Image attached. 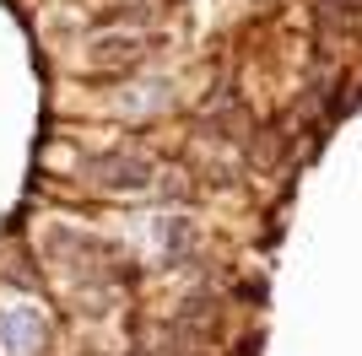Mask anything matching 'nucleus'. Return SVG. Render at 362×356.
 <instances>
[{
    "label": "nucleus",
    "instance_id": "obj_4",
    "mask_svg": "<svg viewBox=\"0 0 362 356\" xmlns=\"http://www.w3.org/2000/svg\"><path fill=\"white\" fill-rule=\"evenodd\" d=\"M168 103H173V81H168V76L136 81V87H124L119 97H114V108L130 114V119H146V114H157V108H168Z\"/></svg>",
    "mask_w": 362,
    "mask_h": 356
},
{
    "label": "nucleus",
    "instance_id": "obj_2",
    "mask_svg": "<svg viewBox=\"0 0 362 356\" xmlns=\"http://www.w3.org/2000/svg\"><path fill=\"white\" fill-rule=\"evenodd\" d=\"M81 184H92V189L103 194H146L151 184H157V162H151L146 151H98V157H87L81 162Z\"/></svg>",
    "mask_w": 362,
    "mask_h": 356
},
{
    "label": "nucleus",
    "instance_id": "obj_1",
    "mask_svg": "<svg viewBox=\"0 0 362 356\" xmlns=\"http://www.w3.org/2000/svg\"><path fill=\"white\" fill-rule=\"evenodd\" d=\"M168 38L151 28H103L92 32L87 44H81V65L98 76H114V71H136L141 59H151L157 49H163Z\"/></svg>",
    "mask_w": 362,
    "mask_h": 356
},
{
    "label": "nucleus",
    "instance_id": "obj_3",
    "mask_svg": "<svg viewBox=\"0 0 362 356\" xmlns=\"http://www.w3.org/2000/svg\"><path fill=\"white\" fill-rule=\"evenodd\" d=\"M44 340H49V324L38 308H28V302L0 308V356H38Z\"/></svg>",
    "mask_w": 362,
    "mask_h": 356
}]
</instances>
